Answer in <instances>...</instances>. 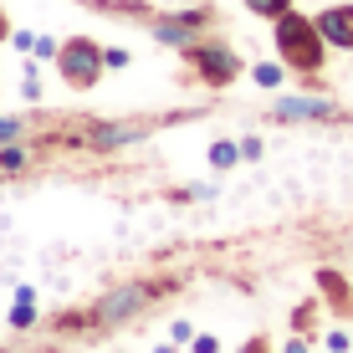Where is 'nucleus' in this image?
<instances>
[{
	"instance_id": "nucleus-28",
	"label": "nucleus",
	"mask_w": 353,
	"mask_h": 353,
	"mask_svg": "<svg viewBox=\"0 0 353 353\" xmlns=\"http://www.w3.org/2000/svg\"><path fill=\"white\" fill-rule=\"evenodd\" d=\"M0 353H10V348H6V343H0Z\"/></svg>"
},
{
	"instance_id": "nucleus-14",
	"label": "nucleus",
	"mask_w": 353,
	"mask_h": 353,
	"mask_svg": "<svg viewBox=\"0 0 353 353\" xmlns=\"http://www.w3.org/2000/svg\"><path fill=\"white\" fill-rule=\"evenodd\" d=\"M256 21H282L287 10H297V0H241Z\"/></svg>"
},
{
	"instance_id": "nucleus-12",
	"label": "nucleus",
	"mask_w": 353,
	"mask_h": 353,
	"mask_svg": "<svg viewBox=\"0 0 353 353\" xmlns=\"http://www.w3.org/2000/svg\"><path fill=\"white\" fill-rule=\"evenodd\" d=\"M241 164V139H215L210 143V169L215 174H225V169Z\"/></svg>"
},
{
	"instance_id": "nucleus-20",
	"label": "nucleus",
	"mask_w": 353,
	"mask_h": 353,
	"mask_svg": "<svg viewBox=\"0 0 353 353\" xmlns=\"http://www.w3.org/2000/svg\"><path fill=\"white\" fill-rule=\"evenodd\" d=\"M323 348H327V353H353V338L343 333V327H327V333H323Z\"/></svg>"
},
{
	"instance_id": "nucleus-6",
	"label": "nucleus",
	"mask_w": 353,
	"mask_h": 353,
	"mask_svg": "<svg viewBox=\"0 0 353 353\" xmlns=\"http://www.w3.org/2000/svg\"><path fill=\"white\" fill-rule=\"evenodd\" d=\"M103 41H92V36H67L62 52H57V77L67 82L72 92H92L97 82H103Z\"/></svg>"
},
{
	"instance_id": "nucleus-26",
	"label": "nucleus",
	"mask_w": 353,
	"mask_h": 353,
	"mask_svg": "<svg viewBox=\"0 0 353 353\" xmlns=\"http://www.w3.org/2000/svg\"><path fill=\"white\" fill-rule=\"evenodd\" d=\"M241 353H276V348H272V343H266V338H251V343H246V348H241Z\"/></svg>"
},
{
	"instance_id": "nucleus-3",
	"label": "nucleus",
	"mask_w": 353,
	"mask_h": 353,
	"mask_svg": "<svg viewBox=\"0 0 353 353\" xmlns=\"http://www.w3.org/2000/svg\"><path fill=\"white\" fill-rule=\"evenodd\" d=\"M200 118L194 108H179V113H159V118H82V128H67L57 143L67 149H88V154H118L128 143L149 139L154 128H169V123H190Z\"/></svg>"
},
{
	"instance_id": "nucleus-18",
	"label": "nucleus",
	"mask_w": 353,
	"mask_h": 353,
	"mask_svg": "<svg viewBox=\"0 0 353 353\" xmlns=\"http://www.w3.org/2000/svg\"><path fill=\"white\" fill-rule=\"evenodd\" d=\"M312 318H318V302H302V307L297 312H292V327H297V333H318V327H312Z\"/></svg>"
},
{
	"instance_id": "nucleus-24",
	"label": "nucleus",
	"mask_w": 353,
	"mask_h": 353,
	"mask_svg": "<svg viewBox=\"0 0 353 353\" xmlns=\"http://www.w3.org/2000/svg\"><path fill=\"white\" fill-rule=\"evenodd\" d=\"M282 353H312V338H307V333L287 338V343H282Z\"/></svg>"
},
{
	"instance_id": "nucleus-4",
	"label": "nucleus",
	"mask_w": 353,
	"mask_h": 353,
	"mask_svg": "<svg viewBox=\"0 0 353 353\" xmlns=\"http://www.w3.org/2000/svg\"><path fill=\"white\" fill-rule=\"evenodd\" d=\"M179 67H185L190 82H200V88H210V92H225L230 82H241V72H246L241 52L215 31H205L200 41H190L185 52H179Z\"/></svg>"
},
{
	"instance_id": "nucleus-21",
	"label": "nucleus",
	"mask_w": 353,
	"mask_h": 353,
	"mask_svg": "<svg viewBox=\"0 0 353 353\" xmlns=\"http://www.w3.org/2000/svg\"><path fill=\"white\" fill-rule=\"evenodd\" d=\"M190 353H221V338H215V333H194L190 338Z\"/></svg>"
},
{
	"instance_id": "nucleus-16",
	"label": "nucleus",
	"mask_w": 353,
	"mask_h": 353,
	"mask_svg": "<svg viewBox=\"0 0 353 353\" xmlns=\"http://www.w3.org/2000/svg\"><path fill=\"white\" fill-rule=\"evenodd\" d=\"M16 139H31V118L26 113H0V143H16Z\"/></svg>"
},
{
	"instance_id": "nucleus-8",
	"label": "nucleus",
	"mask_w": 353,
	"mask_h": 353,
	"mask_svg": "<svg viewBox=\"0 0 353 353\" xmlns=\"http://www.w3.org/2000/svg\"><path fill=\"white\" fill-rule=\"evenodd\" d=\"M318 31L333 52H353V0H338V6H323L318 16Z\"/></svg>"
},
{
	"instance_id": "nucleus-5",
	"label": "nucleus",
	"mask_w": 353,
	"mask_h": 353,
	"mask_svg": "<svg viewBox=\"0 0 353 353\" xmlns=\"http://www.w3.org/2000/svg\"><path fill=\"white\" fill-rule=\"evenodd\" d=\"M215 26H221V10H215L210 0H200V6H179V10H154V16L143 21V31H149L164 52H185L190 41H200V36L215 31Z\"/></svg>"
},
{
	"instance_id": "nucleus-19",
	"label": "nucleus",
	"mask_w": 353,
	"mask_h": 353,
	"mask_svg": "<svg viewBox=\"0 0 353 353\" xmlns=\"http://www.w3.org/2000/svg\"><path fill=\"white\" fill-rule=\"evenodd\" d=\"M128 62H133L128 46H103V67H108V72H123Z\"/></svg>"
},
{
	"instance_id": "nucleus-2",
	"label": "nucleus",
	"mask_w": 353,
	"mask_h": 353,
	"mask_svg": "<svg viewBox=\"0 0 353 353\" xmlns=\"http://www.w3.org/2000/svg\"><path fill=\"white\" fill-rule=\"evenodd\" d=\"M272 52H276V62H282L292 77H302L307 88H323L318 77H323L333 46L323 41V31H318V21H312V16L287 10L282 21H272Z\"/></svg>"
},
{
	"instance_id": "nucleus-22",
	"label": "nucleus",
	"mask_w": 353,
	"mask_h": 353,
	"mask_svg": "<svg viewBox=\"0 0 353 353\" xmlns=\"http://www.w3.org/2000/svg\"><path fill=\"white\" fill-rule=\"evenodd\" d=\"M190 338H194V323H169V343H185L190 348Z\"/></svg>"
},
{
	"instance_id": "nucleus-13",
	"label": "nucleus",
	"mask_w": 353,
	"mask_h": 353,
	"mask_svg": "<svg viewBox=\"0 0 353 353\" xmlns=\"http://www.w3.org/2000/svg\"><path fill=\"white\" fill-rule=\"evenodd\" d=\"M41 92H46L41 62H36V57H26V67H21V97H26V103H41Z\"/></svg>"
},
{
	"instance_id": "nucleus-17",
	"label": "nucleus",
	"mask_w": 353,
	"mask_h": 353,
	"mask_svg": "<svg viewBox=\"0 0 353 353\" xmlns=\"http://www.w3.org/2000/svg\"><path fill=\"white\" fill-rule=\"evenodd\" d=\"M57 52H62V41H57V36H46V31H36V46H31L36 62H57Z\"/></svg>"
},
{
	"instance_id": "nucleus-23",
	"label": "nucleus",
	"mask_w": 353,
	"mask_h": 353,
	"mask_svg": "<svg viewBox=\"0 0 353 353\" xmlns=\"http://www.w3.org/2000/svg\"><path fill=\"white\" fill-rule=\"evenodd\" d=\"M10 46H16V52H26V57H31V46H36V31H10Z\"/></svg>"
},
{
	"instance_id": "nucleus-27",
	"label": "nucleus",
	"mask_w": 353,
	"mask_h": 353,
	"mask_svg": "<svg viewBox=\"0 0 353 353\" xmlns=\"http://www.w3.org/2000/svg\"><path fill=\"white\" fill-rule=\"evenodd\" d=\"M0 41H10V21H6V10H0Z\"/></svg>"
},
{
	"instance_id": "nucleus-7",
	"label": "nucleus",
	"mask_w": 353,
	"mask_h": 353,
	"mask_svg": "<svg viewBox=\"0 0 353 353\" xmlns=\"http://www.w3.org/2000/svg\"><path fill=\"white\" fill-rule=\"evenodd\" d=\"M266 118L272 123H348V108L323 92H282L266 108Z\"/></svg>"
},
{
	"instance_id": "nucleus-10",
	"label": "nucleus",
	"mask_w": 353,
	"mask_h": 353,
	"mask_svg": "<svg viewBox=\"0 0 353 353\" xmlns=\"http://www.w3.org/2000/svg\"><path fill=\"white\" fill-rule=\"evenodd\" d=\"M41 159V143H31V139H16V143H0V179H16V174H26V169Z\"/></svg>"
},
{
	"instance_id": "nucleus-1",
	"label": "nucleus",
	"mask_w": 353,
	"mask_h": 353,
	"mask_svg": "<svg viewBox=\"0 0 353 353\" xmlns=\"http://www.w3.org/2000/svg\"><path fill=\"white\" fill-rule=\"evenodd\" d=\"M179 292V276H133V282H118L108 287L103 297L88 307V333L103 338L113 333V327H128L133 318H143L149 307H159Z\"/></svg>"
},
{
	"instance_id": "nucleus-25",
	"label": "nucleus",
	"mask_w": 353,
	"mask_h": 353,
	"mask_svg": "<svg viewBox=\"0 0 353 353\" xmlns=\"http://www.w3.org/2000/svg\"><path fill=\"white\" fill-rule=\"evenodd\" d=\"M241 159H261V139H256V133H251V139H241Z\"/></svg>"
},
{
	"instance_id": "nucleus-15",
	"label": "nucleus",
	"mask_w": 353,
	"mask_h": 353,
	"mask_svg": "<svg viewBox=\"0 0 353 353\" xmlns=\"http://www.w3.org/2000/svg\"><path fill=\"white\" fill-rule=\"evenodd\" d=\"M251 82L266 88V92H276V88L287 82V67H282V62H256V67H251Z\"/></svg>"
},
{
	"instance_id": "nucleus-29",
	"label": "nucleus",
	"mask_w": 353,
	"mask_h": 353,
	"mask_svg": "<svg viewBox=\"0 0 353 353\" xmlns=\"http://www.w3.org/2000/svg\"><path fill=\"white\" fill-rule=\"evenodd\" d=\"M323 353H327V348H323Z\"/></svg>"
},
{
	"instance_id": "nucleus-9",
	"label": "nucleus",
	"mask_w": 353,
	"mask_h": 353,
	"mask_svg": "<svg viewBox=\"0 0 353 353\" xmlns=\"http://www.w3.org/2000/svg\"><path fill=\"white\" fill-rule=\"evenodd\" d=\"M318 302H327L338 318H353V282L343 272H333V266H323L318 272Z\"/></svg>"
},
{
	"instance_id": "nucleus-11",
	"label": "nucleus",
	"mask_w": 353,
	"mask_h": 353,
	"mask_svg": "<svg viewBox=\"0 0 353 353\" xmlns=\"http://www.w3.org/2000/svg\"><path fill=\"white\" fill-rule=\"evenodd\" d=\"M36 323H41V312H36V287H16V302H10V327H16V333H31Z\"/></svg>"
}]
</instances>
